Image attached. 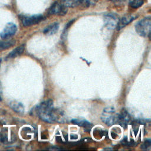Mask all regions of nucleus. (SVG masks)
Here are the masks:
<instances>
[{
  "label": "nucleus",
  "mask_w": 151,
  "mask_h": 151,
  "mask_svg": "<svg viewBox=\"0 0 151 151\" xmlns=\"http://www.w3.org/2000/svg\"><path fill=\"white\" fill-rule=\"evenodd\" d=\"M37 115L42 120L48 123H53L55 122H61L64 120V117L62 110L58 109H55L53 107L40 111Z\"/></svg>",
  "instance_id": "f257e3e1"
},
{
  "label": "nucleus",
  "mask_w": 151,
  "mask_h": 151,
  "mask_svg": "<svg viewBox=\"0 0 151 151\" xmlns=\"http://www.w3.org/2000/svg\"><path fill=\"white\" fill-rule=\"evenodd\" d=\"M151 28V19L150 17H145L139 22L135 25V29L137 33L142 37H147L150 34Z\"/></svg>",
  "instance_id": "f03ea898"
},
{
  "label": "nucleus",
  "mask_w": 151,
  "mask_h": 151,
  "mask_svg": "<svg viewBox=\"0 0 151 151\" xmlns=\"http://www.w3.org/2000/svg\"><path fill=\"white\" fill-rule=\"evenodd\" d=\"M118 114L116 113L113 107H107L103 109L101 114L102 121L107 126H112L117 122Z\"/></svg>",
  "instance_id": "7ed1b4c3"
},
{
  "label": "nucleus",
  "mask_w": 151,
  "mask_h": 151,
  "mask_svg": "<svg viewBox=\"0 0 151 151\" xmlns=\"http://www.w3.org/2000/svg\"><path fill=\"white\" fill-rule=\"evenodd\" d=\"M44 17L42 15H23L21 17L22 25L25 27H29L38 24L43 19Z\"/></svg>",
  "instance_id": "20e7f679"
},
{
  "label": "nucleus",
  "mask_w": 151,
  "mask_h": 151,
  "mask_svg": "<svg viewBox=\"0 0 151 151\" xmlns=\"http://www.w3.org/2000/svg\"><path fill=\"white\" fill-rule=\"evenodd\" d=\"M48 12L50 14L64 15L67 12V7L62 3L55 2L49 8Z\"/></svg>",
  "instance_id": "39448f33"
},
{
  "label": "nucleus",
  "mask_w": 151,
  "mask_h": 151,
  "mask_svg": "<svg viewBox=\"0 0 151 151\" xmlns=\"http://www.w3.org/2000/svg\"><path fill=\"white\" fill-rule=\"evenodd\" d=\"M17 27L15 24L12 22L8 23L2 32L0 34L1 38L4 40H7L11 38L16 32Z\"/></svg>",
  "instance_id": "423d86ee"
},
{
  "label": "nucleus",
  "mask_w": 151,
  "mask_h": 151,
  "mask_svg": "<svg viewBox=\"0 0 151 151\" xmlns=\"http://www.w3.org/2000/svg\"><path fill=\"white\" fill-rule=\"evenodd\" d=\"M119 21V18L115 14L109 13L105 15L104 17V22L108 29H113L116 28Z\"/></svg>",
  "instance_id": "0eeeda50"
},
{
  "label": "nucleus",
  "mask_w": 151,
  "mask_h": 151,
  "mask_svg": "<svg viewBox=\"0 0 151 151\" xmlns=\"http://www.w3.org/2000/svg\"><path fill=\"white\" fill-rule=\"evenodd\" d=\"M130 121V116L125 109H123L121 112L118 114L117 122L122 127L126 128Z\"/></svg>",
  "instance_id": "6e6552de"
},
{
  "label": "nucleus",
  "mask_w": 151,
  "mask_h": 151,
  "mask_svg": "<svg viewBox=\"0 0 151 151\" xmlns=\"http://www.w3.org/2000/svg\"><path fill=\"white\" fill-rule=\"evenodd\" d=\"M135 18L133 15H126L123 17L121 19H119L118 24L117 25L116 28L117 30H120L130 23Z\"/></svg>",
  "instance_id": "1a4fd4ad"
},
{
  "label": "nucleus",
  "mask_w": 151,
  "mask_h": 151,
  "mask_svg": "<svg viewBox=\"0 0 151 151\" xmlns=\"http://www.w3.org/2000/svg\"><path fill=\"white\" fill-rule=\"evenodd\" d=\"M59 29V24L58 22H54L48 25L43 31L44 34L47 35H51L55 34Z\"/></svg>",
  "instance_id": "9d476101"
},
{
  "label": "nucleus",
  "mask_w": 151,
  "mask_h": 151,
  "mask_svg": "<svg viewBox=\"0 0 151 151\" xmlns=\"http://www.w3.org/2000/svg\"><path fill=\"white\" fill-rule=\"evenodd\" d=\"M71 122L74 124H76L78 126L83 127L84 128H85L86 129H88V130H90L91 128L93 127V124L90 122H88L87 120H86L85 119H73L71 120Z\"/></svg>",
  "instance_id": "9b49d317"
},
{
  "label": "nucleus",
  "mask_w": 151,
  "mask_h": 151,
  "mask_svg": "<svg viewBox=\"0 0 151 151\" xmlns=\"http://www.w3.org/2000/svg\"><path fill=\"white\" fill-rule=\"evenodd\" d=\"M11 108L16 113L22 114L24 112V107L22 104L17 101H12L9 103Z\"/></svg>",
  "instance_id": "f8f14e48"
},
{
  "label": "nucleus",
  "mask_w": 151,
  "mask_h": 151,
  "mask_svg": "<svg viewBox=\"0 0 151 151\" xmlns=\"http://www.w3.org/2000/svg\"><path fill=\"white\" fill-rule=\"evenodd\" d=\"M24 45H21L14 50H13L9 54L6 56V58H14L15 57H17L18 56L20 55L21 54H22V52L24 51Z\"/></svg>",
  "instance_id": "ddd939ff"
},
{
  "label": "nucleus",
  "mask_w": 151,
  "mask_h": 151,
  "mask_svg": "<svg viewBox=\"0 0 151 151\" xmlns=\"http://www.w3.org/2000/svg\"><path fill=\"white\" fill-rule=\"evenodd\" d=\"M97 1V0H78L77 6H79L83 8H87L94 5Z\"/></svg>",
  "instance_id": "4468645a"
},
{
  "label": "nucleus",
  "mask_w": 151,
  "mask_h": 151,
  "mask_svg": "<svg viewBox=\"0 0 151 151\" xmlns=\"http://www.w3.org/2000/svg\"><path fill=\"white\" fill-rule=\"evenodd\" d=\"M15 44V41L14 40H5L0 41V51L5 50L9 48Z\"/></svg>",
  "instance_id": "2eb2a0df"
},
{
  "label": "nucleus",
  "mask_w": 151,
  "mask_h": 151,
  "mask_svg": "<svg viewBox=\"0 0 151 151\" xmlns=\"http://www.w3.org/2000/svg\"><path fill=\"white\" fill-rule=\"evenodd\" d=\"M129 4L133 8H138L143 4V0H129Z\"/></svg>",
  "instance_id": "dca6fc26"
},
{
  "label": "nucleus",
  "mask_w": 151,
  "mask_h": 151,
  "mask_svg": "<svg viewBox=\"0 0 151 151\" xmlns=\"http://www.w3.org/2000/svg\"><path fill=\"white\" fill-rule=\"evenodd\" d=\"M151 146V141L150 139H147L145 140L141 145V149L143 150H149Z\"/></svg>",
  "instance_id": "f3484780"
},
{
  "label": "nucleus",
  "mask_w": 151,
  "mask_h": 151,
  "mask_svg": "<svg viewBox=\"0 0 151 151\" xmlns=\"http://www.w3.org/2000/svg\"><path fill=\"white\" fill-rule=\"evenodd\" d=\"M0 141L2 143H6L8 141V137L4 133H0Z\"/></svg>",
  "instance_id": "a211bd4d"
},
{
  "label": "nucleus",
  "mask_w": 151,
  "mask_h": 151,
  "mask_svg": "<svg viewBox=\"0 0 151 151\" xmlns=\"http://www.w3.org/2000/svg\"><path fill=\"white\" fill-rule=\"evenodd\" d=\"M110 1H111L113 3L115 4H120V3H122L123 2H124L126 0H109Z\"/></svg>",
  "instance_id": "6ab92c4d"
},
{
  "label": "nucleus",
  "mask_w": 151,
  "mask_h": 151,
  "mask_svg": "<svg viewBox=\"0 0 151 151\" xmlns=\"http://www.w3.org/2000/svg\"><path fill=\"white\" fill-rule=\"evenodd\" d=\"M1 59L0 58V65H1Z\"/></svg>",
  "instance_id": "aec40b11"
},
{
  "label": "nucleus",
  "mask_w": 151,
  "mask_h": 151,
  "mask_svg": "<svg viewBox=\"0 0 151 151\" xmlns=\"http://www.w3.org/2000/svg\"><path fill=\"white\" fill-rule=\"evenodd\" d=\"M0 100H1V94H0Z\"/></svg>",
  "instance_id": "412c9836"
}]
</instances>
